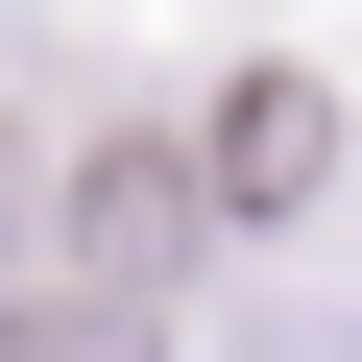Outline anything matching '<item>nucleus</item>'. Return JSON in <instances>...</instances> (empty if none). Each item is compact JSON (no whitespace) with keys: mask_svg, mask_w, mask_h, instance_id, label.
<instances>
[{"mask_svg":"<svg viewBox=\"0 0 362 362\" xmlns=\"http://www.w3.org/2000/svg\"><path fill=\"white\" fill-rule=\"evenodd\" d=\"M0 362H145L121 290H0Z\"/></svg>","mask_w":362,"mask_h":362,"instance_id":"1","label":"nucleus"}]
</instances>
